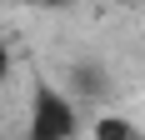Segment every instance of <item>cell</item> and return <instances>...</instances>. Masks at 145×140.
<instances>
[{
    "mask_svg": "<svg viewBox=\"0 0 145 140\" xmlns=\"http://www.w3.org/2000/svg\"><path fill=\"white\" fill-rule=\"evenodd\" d=\"M25 5H65V0H25Z\"/></svg>",
    "mask_w": 145,
    "mask_h": 140,
    "instance_id": "5b68a950",
    "label": "cell"
},
{
    "mask_svg": "<svg viewBox=\"0 0 145 140\" xmlns=\"http://www.w3.org/2000/svg\"><path fill=\"white\" fill-rule=\"evenodd\" d=\"M70 95H75V100H105V95H110V75H105L100 60L70 65Z\"/></svg>",
    "mask_w": 145,
    "mask_h": 140,
    "instance_id": "7a4b0ae2",
    "label": "cell"
},
{
    "mask_svg": "<svg viewBox=\"0 0 145 140\" xmlns=\"http://www.w3.org/2000/svg\"><path fill=\"white\" fill-rule=\"evenodd\" d=\"M85 130L80 110H75V95L70 90H50L40 85L35 100H30V120H25V135L30 140H70Z\"/></svg>",
    "mask_w": 145,
    "mask_h": 140,
    "instance_id": "6da1fadb",
    "label": "cell"
},
{
    "mask_svg": "<svg viewBox=\"0 0 145 140\" xmlns=\"http://www.w3.org/2000/svg\"><path fill=\"white\" fill-rule=\"evenodd\" d=\"M135 120H125V115H100V120H90V135L95 140H135Z\"/></svg>",
    "mask_w": 145,
    "mask_h": 140,
    "instance_id": "3957f363",
    "label": "cell"
},
{
    "mask_svg": "<svg viewBox=\"0 0 145 140\" xmlns=\"http://www.w3.org/2000/svg\"><path fill=\"white\" fill-rule=\"evenodd\" d=\"M10 80V50H5V45H0V85Z\"/></svg>",
    "mask_w": 145,
    "mask_h": 140,
    "instance_id": "277c9868",
    "label": "cell"
}]
</instances>
